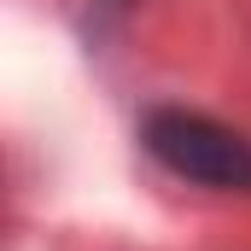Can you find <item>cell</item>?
Listing matches in <instances>:
<instances>
[{"label": "cell", "instance_id": "1", "mask_svg": "<svg viewBox=\"0 0 251 251\" xmlns=\"http://www.w3.org/2000/svg\"><path fill=\"white\" fill-rule=\"evenodd\" d=\"M146 146L164 170H176L187 181H204L222 193H251V140L199 117V111H152Z\"/></svg>", "mask_w": 251, "mask_h": 251}]
</instances>
